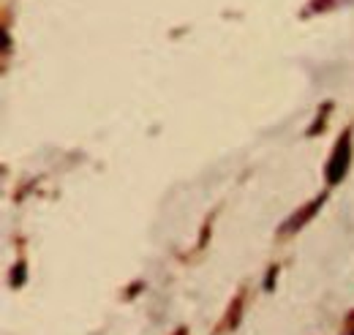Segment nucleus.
<instances>
[{
	"instance_id": "obj_3",
	"label": "nucleus",
	"mask_w": 354,
	"mask_h": 335,
	"mask_svg": "<svg viewBox=\"0 0 354 335\" xmlns=\"http://www.w3.org/2000/svg\"><path fill=\"white\" fill-rule=\"evenodd\" d=\"M14 270H17V273H14V275H11V284H14V287H19V284H22V281H25V267H22V264H17V267H14Z\"/></svg>"
},
{
	"instance_id": "obj_1",
	"label": "nucleus",
	"mask_w": 354,
	"mask_h": 335,
	"mask_svg": "<svg viewBox=\"0 0 354 335\" xmlns=\"http://www.w3.org/2000/svg\"><path fill=\"white\" fill-rule=\"evenodd\" d=\"M349 161H352V139H349V134H344L341 142L335 145L333 161H330V167H327V180H330L333 185L344 180V174H346V169H349Z\"/></svg>"
},
{
	"instance_id": "obj_2",
	"label": "nucleus",
	"mask_w": 354,
	"mask_h": 335,
	"mask_svg": "<svg viewBox=\"0 0 354 335\" xmlns=\"http://www.w3.org/2000/svg\"><path fill=\"white\" fill-rule=\"evenodd\" d=\"M319 205H322V199H316V202H310V208H308V210H303L300 215H295V218H292V221L286 224V229H300V224H306V221H308L310 215H313V212L319 210Z\"/></svg>"
},
{
	"instance_id": "obj_4",
	"label": "nucleus",
	"mask_w": 354,
	"mask_h": 335,
	"mask_svg": "<svg viewBox=\"0 0 354 335\" xmlns=\"http://www.w3.org/2000/svg\"><path fill=\"white\" fill-rule=\"evenodd\" d=\"M352 335H354V333H352Z\"/></svg>"
}]
</instances>
